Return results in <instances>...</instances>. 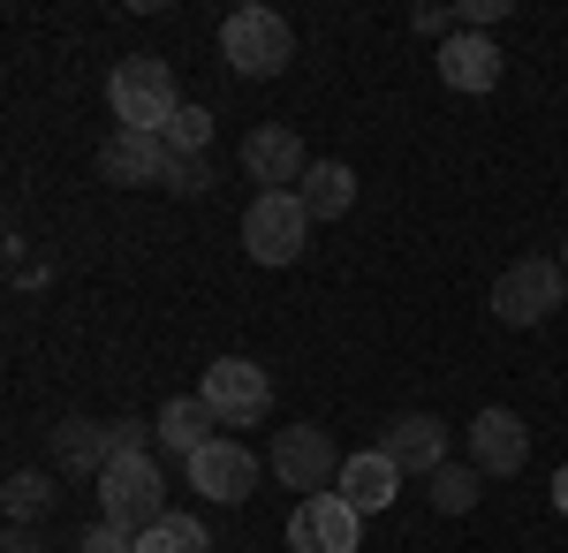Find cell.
Here are the masks:
<instances>
[{
  "label": "cell",
  "mask_w": 568,
  "mask_h": 553,
  "mask_svg": "<svg viewBox=\"0 0 568 553\" xmlns=\"http://www.w3.org/2000/svg\"><path fill=\"white\" fill-rule=\"evenodd\" d=\"M220 53H227L235 77H281V69L296 61V31H288L281 8L243 0V8H227V23H220Z\"/></svg>",
  "instance_id": "cell-1"
},
{
  "label": "cell",
  "mask_w": 568,
  "mask_h": 553,
  "mask_svg": "<svg viewBox=\"0 0 568 553\" xmlns=\"http://www.w3.org/2000/svg\"><path fill=\"white\" fill-rule=\"evenodd\" d=\"M106 99H114V114L122 129H144V137H160V129L175 122V69L160 61V53H130V61H114V77H106Z\"/></svg>",
  "instance_id": "cell-2"
},
{
  "label": "cell",
  "mask_w": 568,
  "mask_h": 553,
  "mask_svg": "<svg viewBox=\"0 0 568 553\" xmlns=\"http://www.w3.org/2000/svg\"><path fill=\"white\" fill-rule=\"evenodd\" d=\"M99 515L122 523V531H152L168 515V477L152 455H114L106 477H99Z\"/></svg>",
  "instance_id": "cell-3"
},
{
  "label": "cell",
  "mask_w": 568,
  "mask_h": 553,
  "mask_svg": "<svg viewBox=\"0 0 568 553\" xmlns=\"http://www.w3.org/2000/svg\"><path fill=\"white\" fill-rule=\"evenodd\" d=\"M568 296V265L561 258H516L500 281H493V319L500 326H538V319H554Z\"/></svg>",
  "instance_id": "cell-4"
},
{
  "label": "cell",
  "mask_w": 568,
  "mask_h": 553,
  "mask_svg": "<svg viewBox=\"0 0 568 553\" xmlns=\"http://www.w3.org/2000/svg\"><path fill=\"white\" fill-rule=\"evenodd\" d=\"M311 243V213L296 190H258L251 198V213H243V251L258 258V265H296Z\"/></svg>",
  "instance_id": "cell-5"
},
{
  "label": "cell",
  "mask_w": 568,
  "mask_h": 553,
  "mask_svg": "<svg viewBox=\"0 0 568 553\" xmlns=\"http://www.w3.org/2000/svg\"><path fill=\"white\" fill-rule=\"evenodd\" d=\"M342 448H334V432L326 425H281V440H273V455H265V470L281 477V485H296V493H334L342 485Z\"/></svg>",
  "instance_id": "cell-6"
},
{
  "label": "cell",
  "mask_w": 568,
  "mask_h": 553,
  "mask_svg": "<svg viewBox=\"0 0 568 553\" xmlns=\"http://www.w3.org/2000/svg\"><path fill=\"white\" fill-rule=\"evenodd\" d=\"M364 546V515L342 493H311L288 515V553H356Z\"/></svg>",
  "instance_id": "cell-7"
},
{
  "label": "cell",
  "mask_w": 568,
  "mask_h": 553,
  "mask_svg": "<svg viewBox=\"0 0 568 553\" xmlns=\"http://www.w3.org/2000/svg\"><path fill=\"white\" fill-rule=\"evenodd\" d=\"M205 402H213L220 425H258L265 410H273V380H265L251 356H220L213 372H205V386H197Z\"/></svg>",
  "instance_id": "cell-8"
},
{
  "label": "cell",
  "mask_w": 568,
  "mask_h": 553,
  "mask_svg": "<svg viewBox=\"0 0 568 553\" xmlns=\"http://www.w3.org/2000/svg\"><path fill=\"white\" fill-rule=\"evenodd\" d=\"M470 463L485 470V477H516V470L530 463V425L516 418V410H478L470 418Z\"/></svg>",
  "instance_id": "cell-9"
},
{
  "label": "cell",
  "mask_w": 568,
  "mask_h": 553,
  "mask_svg": "<svg viewBox=\"0 0 568 553\" xmlns=\"http://www.w3.org/2000/svg\"><path fill=\"white\" fill-rule=\"evenodd\" d=\"M243 168H251L258 190H304V174H311L304 137H296V129H281V122L251 129V137H243Z\"/></svg>",
  "instance_id": "cell-10"
},
{
  "label": "cell",
  "mask_w": 568,
  "mask_h": 553,
  "mask_svg": "<svg viewBox=\"0 0 568 553\" xmlns=\"http://www.w3.org/2000/svg\"><path fill=\"white\" fill-rule=\"evenodd\" d=\"M190 485L205 493V501H251L258 493V455L243 448V440H213L205 455H190Z\"/></svg>",
  "instance_id": "cell-11"
},
{
  "label": "cell",
  "mask_w": 568,
  "mask_h": 553,
  "mask_svg": "<svg viewBox=\"0 0 568 553\" xmlns=\"http://www.w3.org/2000/svg\"><path fill=\"white\" fill-rule=\"evenodd\" d=\"M500 46L485 39V31H455V39H439V84L463 91V99H485V91L500 84Z\"/></svg>",
  "instance_id": "cell-12"
},
{
  "label": "cell",
  "mask_w": 568,
  "mask_h": 553,
  "mask_svg": "<svg viewBox=\"0 0 568 553\" xmlns=\"http://www.w3.org/2000/svg\"><path fill=\"white\" fill-rule=\"evenodd\" d=\"M168 168H175L168 137H144V129H122V137L99 152V174L122 182V190H136V182H168Z\"/></svg>",
  "instance_id": "cell-13"
},
{
  "label": "cell",
  "mask_w": 568,
  "mask_h": 553,
  "mask_svg": "<svg viewBox=\"0 0 568 553\" xmlns=\"http://www.w3.org/2000/svg\"><path fill=\"white\" fill-rule=\"evenodd\" d=\"M334 493H342L356 515H379V509H394V493H402V463H394L387 448H364V455L342 463V485H334Z\"/></svg>",
  "instance_id": "cell-14"
},
{
  "label": "cell",
  "mask_w": 568,
  "mask_h": 553,
  "mask_svg": "<svg viewBox=\"0 0 568 553\" xmlns=\"http://www.w3.org/2000/svg\"><path fill=\"white\" fill-rule=\"evenodd\" d=\"M379 448H387V455H394L402 470H417V477L447 470V425H439L433 410H409V418H394Z\"/></svg>",
  "instance_id": "cell-15"
},
{
  "label": "cell",
  "mask_w": 568,
  "mask_h": 553,
  "mask_svg": "<svg viewBox=\"0 0 568 553\" xmlns=\"http://www.w3.org/2000/svg\"><path fill=\"white\" fill-rule=\"evenodd\" d=\"M0 509H8V531H31L61 509V470H16L0 485Z\"/></svg>",
  "instance_id": "cell-16"
},
{
  "label": "cell",
  "mask_w": 568,
  "mask_h": 553,
  "mask_svg": "<svg viewBox=\"0 0 568 553\" xmlns=\"http://www.w3.org/2000/svg\"><path fill=\"white\" fill-rule=\"evenodd\" d=\"M53 470H61V477H106V425L61 418V425H53Z\"/></svg>",
  "instance_id": "cell-17"
},
{
  "label": "cell",
  "mask_w": 568,
  "mask_h": 553,
  "mask_svg": "<svg viewBox=\"0 0 568 553\" xmlns=\"http://www.w3.org/2000/svg\"><path fill=\"white\" fill-rule=\"evenodd\" d=\"M160 440L175 448V455H205L220 440V418H213V402L205 394H175L168 410H160Z\"/></svg>",
  "instance_id": "cell-18"
},
{
  "label": "cell",
  "mask_w": 568,
  "mask_h": 553,
  "mask_svg": "<svg viewBox=\"0 0 568 553\" xmlns=\"http://www.w3.org/2000/svg\"><path fill=\"white\" fill-rule=\"evenodd\" d=\"M296 198H304L311 220H342L356 205V168H349V160H311V174H304Z\"/></svg>",
  "instance_id": "cell-19"
},
{
  "label": "cell",
  "mask_w": 568,
  "mask_h": 553,
  "mask_svg": "<svg viewBox=\"0 0 568 553\" xmlns=\"http://www.w3.org/2000/svg\"><path fill=\"white\" fill-rule=\"evenodd\" d=\"M136 553H213V539H205V523L197 515H160L152 531H136Z\"/></svg>",
  "instance_id": "cell-20"
},
{
  "label": "cell",
  "mask_w": 568,
  "mask_h": 553,
  "mask_svg": "<svg viewBox=\"0 0 568 553\" xmlns=\"http://www.w3.org/2000/svg\"><path fill=\"white\" fill-rule=\"evenodd\" d=\"M425 485H433V509L439 515H470V509H478V493H485V470L478 463H447V470H433Z\"/></svg>",
  "instance_id": "cell-21"
},
{
  "label": "cell",
  "mask_w": 568,
  "mask_h": 553,
  "mask_svg": "<svg viewBox=\"0 0 568 553\" xmlns=\"http://www.w3.org/2000/svg\"><path fill=\"white\" fill-rule=\"evenodd\" d=\"M160 137H168V152H175V160H197V152H205V144H213V114H205V107H190V99H182V107H175V122L160 129Z\"/></svg>",
  "instance_id": "cell-22"
},
{
  "label": "cell",
  "mask_w": 568,
  "mask_h": 553,
  "mask_svg": "<svg viewBox=\"0 0 568 553\" xmlns=\"http://www.w3.org/2000/svg\"><path fill=\"white\" fill-rule=\"evenodd\" d=\"M152 432L160 425H144V418H114V425H106V463H114V455H144Z\"/></svg>",
  "instance_id": "cell-23"
},
{
  "label": "cell",
  "mask_w": 568,
  "mask_h": 553,
  "mask_svg": "<svg viewBox=\"0 0 568 553\" xmlns=\"http://www.w3.org/2000/svg\"><path fill=\"white\" fill-rule=\"evenodd\" d=\"M84 553H136V531H122V523L99 515V523L84 531Z\"/></svg>",
  "instance_id": "cell-24"
},
{
  "label": "cell",
  "mask_w": 568,
  "mask_h": 553,
  "mask_svg": "<svg viewBox=\"0 0 568 553\" xmlns=\"http://www.w3.org/2000/svg\"><path fill=\"white\" fill-rule=\"evenodd\" d=\"M508 16V0H470V8H455V31H493Z\"/></svg>",
  "instance_id": "cell-25"
},
{
  "label": "cell",
  "mask_w": 568,
  "mask_h": 553,
  "mask_svg": "<svg viewBox=\"0 0 568 553\" xmlns=\"http://www.w3.org/2000/svg\"><path fill=\"white\" fill-rule=\"evenodd\" d=\"M205 182H213V174H205V160H175V168H168V190H182V198H197Z\"/></svg>",
  "instance_id": "cell-26"
},
{
  "label": "cell",
  "mask_w": 568,
  "mask_h": 553,
  "mask_svg": "<svg viewBox=\"0 0 568 553\" xmlns=\"http://www.w3.org/2000/svg\"><path fill=\"white\" fill-rule=\"evenodd\" d=\"M409 23H417V31H447V23H455V8H433V0H425V8H409Z\"/></svg>",
  "instance_id": "cell-27"
},
{
  "label": "cell",
  "mask_w": 568,
  "mask_h": 553,
  "mask_svg": "<svg viewBox=\"0 0 568 553\" xmlns=\"http://www.w3.org/2000/svg\"><path fill=\"white\" fill-rule=\"evenodd\" d=\"M0 553H45V539H39V531H8V539H0Z\"/></svg>",
  "instance_id": "cell-28"
},
{
  "label": "cell",
  "mask_w": 568,
  "mask_h": 553,
  "mask_svg": "<svg viewBox=\"0 0 568 553\" xmlns=\"http://www.w3.org/2000/svg\"><path fill=\"white\" fill-rule=\"evenodd\" d=\"M554 509H561V515H568V463H561V470H554Z\"/></svg>",
  "instance_id": "cell-29"
},
{
  "label": "cell",
  "mask_w": 568,
  "mask_h": 553,
  "mask_svg": "<svg viewBox=\"0 0 568 553\" xmlns=\"http://www.w3.org/2000/svg\"><path fill=\"white\" fill-rule=\"evenodd\" d=\"M561 265H568V243H561Z\"/></svg>",
  "instance_id": "cell-30"
}]
</instances>
